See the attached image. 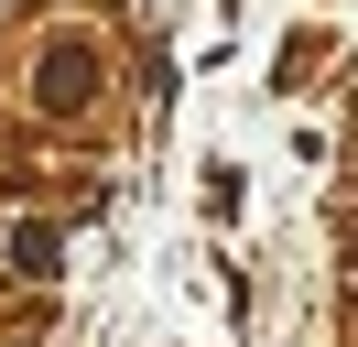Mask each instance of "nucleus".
<instances>
[{"label": "nucleus", "instance_id": "obj_1", "mask_svg": "<svg viewBox=\"0 0 358 347\" xmlns=\"http://www.w3.org/2000/svg\"><path fill=\"white\" fill-rule=\"evenodd\" d=\"M33 98H44L55 120H66V108H87V98H98V55H87V43H44V65H33Z\"/></svg>", "mask_w": 358, "mask_h": 347}, {"label": "nucleus", "instance_id": "obj_2", "mask_svg": "<svg viewBox=\"0 0 358 347\" xmlns=\"http://www.w3.org/2000/svg\"><path fill=\"white\" fill-rule=\"evenodd\" d=\"M11 271H33V282H44V271H66V239H55L44 217H22V228H11Z\"/></svg>", "mask_w": 358, "mask_h": 347}]
</instances>
